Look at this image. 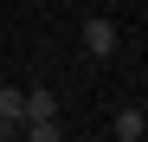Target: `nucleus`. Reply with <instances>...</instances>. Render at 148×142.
<instances>
[{
    "label": "nucleus",
    "instance_id": "5",
    "mask_svg": "<svg viewBox=\"0 0 148 142\" xmlns=\"http://www.w3.org/2000/svg\"><path fill=\"white\" fill-rule=\"evenodd\" d=\"M26 136H32V142H58L64 123H58V116H52V123H26Z\"/></svg>",
    "mask_w": 148,
    "mask_h": 142
},
{
    "label": "nucleus",
    "instance_id": "2",
    "mask_svg": "<svg viewBox=\"0 0 148 142\" xmlns=\"http://www.w3.org/2000/svg\"><path fill=\"white\" fill-rule=\"evenodd\" d=\"M84 52H90V58H110V52H116V19H103V13L84 19Z\"/></svg>",
    "mask_w": 148,
    "mask_h": 142
},
{
    "label": "nucleus",
    "instance_id": "4",
    "mask_svg": "<svg viewBox=\"0 0 148 142\" xmlns=\"http://www.w3.org/2000/svg\"><path fill=\"white\" fill-rule=\"evenodd\" d=\"M52 116H58V97H52L45 84H32V90H26V123H52Z\"/></svg>",
    "mask_w": 148,
    "mask_h": 142
},
{
    "label": "nucleus",
    "instance_id": "1",
    "mask_svg": "<svg viewBox=\"0 0 148 142\" xmlns=\"http://www.w3.org/2000/svg\"><path fill=\"white\" fill-rule=\"evenodd\" d=\"M26 129V90L19 84H0V142Z\"/></svg>",
    "mask_w": 148,
    "mask_h": 142
},
{
    "label": "nucleus",
    "instance_id": "3",
    "mask_svg": "<svg viewBox=\"0 0 148 142\" xmlns=\"http://www.w3.org/2000/svg\"><path fill=\"white\" fill-rule=\"evenodd\" d=\"M110 136H116V142H142V136H148V116H142V110H116V116H110Z\"/></svg>",
    "mask_w": 148,
    "mask_h": 142
}]
</instances>
